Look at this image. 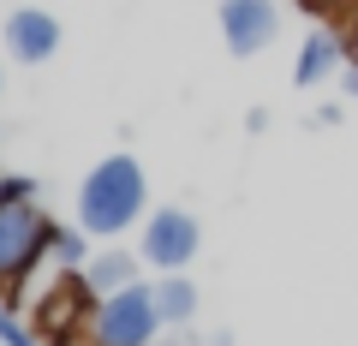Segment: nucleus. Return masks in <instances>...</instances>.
I'll return each mask as SVG.
<instances>
[{
    "instance_id": "obj_10",
    "label": "nucleus",
    "mask_w": 358,
    "mask_h": 346,
    "mask_svg": "<svg viewBox=\"0 0 358 346\" xmlns=\"http://www.w3.org/2000/svg\"><path fill=\"white\" fill-rule=\"evenodd\" d=\"M48 257L60 263V269H84V263H90V233L84 227H54Z\"/></svg>"
},
{
    "instance_id": "obj_13",
    "label": "nucleus",
    "mask_w": 358,
    "mask_h": 346,
    "mask_svg": "<svg viewBox=\"0 0 358 346\" xmlns=\"http://www.w3.org/2000/svg\"><path fill=\"white\" fill-rule=\"evenodd\" d=\"M341 84H346V90L358 96V66H352V60H346V72H341Z\"/></svg>"
},
{
    "instance_id": "obj_6",
    "label": "nucleus",
    "mask_w": 358,
    "mask_h": 346,
    "mask_svg": "<svg viewBox=\"0 0 358 346\" xmlns=\"http://www.w3.org/2000/svg\"><path fill=\"white\" fill-rule=\"evenodd\" d=\"M6 48H13L18 66L54 60V48H60V18L42 13V6H18V13L6 18Z\"/></svg>"
},
{
    "instance_id": "obj_15",
    "label": "nucleus",
    "mask_w": 358,
    "mask_h": 346,
    "mask_svg": "<svg viewBox=\"0 0 358 346\" xmlns=\"http://www.w3.org/2000/svg\"><path fill=\"white\" fill-rule=\"evenodd\" d=\"M0 90H6V78H0Z\"/></svg>"
},
{
    "instance_id": "obj_14",
    "label": "nucleus",
    "mask_w": 358,
    "mask_h": 346,
    "mask_svg": "<svg viewBox=\"0 0 358 346\" xmlns=\"http://www.w3.org/2000/svg\"><path fill=\"white\" fill-rule=\"evenodd\" d=\"M6 185H13V173H0V197H6Z\"/></svg>"
},
{
    "instance_id": "obj_4",
    "label": "nucleus",
    "mask_w": 358,
    "mask_h": 346,
    "mask_svg": "<svg viewBox=\"0 0 358 346\" xmlns=\"http://www.w3.org/2000/svg\"><path fill=\"white\" fill-rule=\"evenodd\" d=\"M203 251V227H197L192 209H150L143 221V239H138V257L150 263L155 275H185V263Z\"/></svg>"
},
{
    "instance_id": "obj_7",
    "label": "nucleus",
    "mask_w": 358,
    "mask_h": 346,
    "mask_svg": "<svg viewBox=\"0 0 358 346\" xmlns=\"http://www.w3.org/2000/svg\"><path fill=\"white\" fill-rule=\"evenodd\" d=\"M334 72H346V42L334 30H310L299 60H293V84L299 90H317L322 78H334Z\"/></svg>"
},
{
    "instance_id": "obj_8",
    "label": "nucleus",
    "mask_w": 358,
    "mask_h": 346,
    "mask_svg": "<svg viewBox=\"0 0 358 346\" xmlns=\"http://www.w3.org/2000/svg\"><path fill=\"white\" fill-rule=\"evenodd\" d=\"M84 281H90L96 298H108V293H120V287L138 281V263H131L126 251H102V257H90V263H84Z\"/></svg>"
},
{
    "instance_id": "obj_5",
    "label": "nucleus",
    "mask_w": 358,
    "mask_h": 346,
    "mask_svg": "<svg viewBox=\"0 0 358 346\" xmlns=\"http://www.w3.org/2000/svg\"><path fill=\"white\" fill-rule=\"evenodd\" d=\"M275 36H281V6L275 0H221V42L239 60L263 54Z\"/></svg>"
},
{
    "instance_id": "obj_3",
    "label": "nucleus",
    "mask_w": 358,
    "mask_h": 346,
    "mask_svg": "<svg viewBox=\"0 0 358 346\" xmlns=\"http://www.w3.org/2000/svg\"><path fill=\"white\" fill-rule=\"evenodd\" d=\"M155 334H162V310H155L150 281H131L120 293L96 298L84 322V346H155Z\"/></svg>"
},
{
    "instance_id": "obj_12",
    "label": "nucleus",
    "mask_w": 358,
    "mask_h": 346,
    "mask_svg": "<svg viewBox=\"0 0 358 346\" xmlns=\"http://www.w3.org/2000/svg\"><path fill=\"white\" fill-rule=\"evenodd\" d=\"M346 60L358 66V18H352V30H346Z\"/></svg>"
},
{
    "instance_id": "obj_9",
    "label": "nucleus",
    "mask_w": 358,
    "mask_h": 346,
    "mask_svg": "<svg viewBox=\"0 0 358 346\" xmlns=\"http://www.w3.org/2000/svg\"><path fill=\"white\" fill-rule=\"evenodd\" d=\"M155 310H162V329H179V322L197 317V287L185 275H162L155 281Z\"/></svg>"
},
{
    "instance_id": "obj_2",
    "label": "nucleus",
    "mask_w": 358,
    "mask_h": 346,
    "mask_svg": "<svg viewBox=\"0 0 358 346\" xmlns=\"http://www.w3.org/2000/svg\"><path fill=\"white\" fill-rule=\"evenodd\" d=\"M54 227L60 221L36 203V180L13 173V185L0 197V293H18L36 275V263L54 245Z\"/></svg>"
},
{
    "instance_id": "obj_1",
    "label": "nucleus",
    "mask_w": 358,
    "mask_h": 346,
    "mask_svg": "<svg viewBox=\"0 0 358 346\" xmlns=\"http://www.w3.org/2000/svg\"><path fill=\"white\" fill-rule=\"evenodd\" d=\"M138 221H150V180L138 155H102L78 185V227L90 239H120Z\"/></svg>"
},
{
    "instance_id": "obj_11",
    "label": "nucleus",
    "mask_w": 358,
    "mask_h": 346,
    "mask_svg": "<svg viewBox=\"0 0 358 346\" xmlns=\"http://www.w3.org/2000/svg\"><path fill=\"white\" fill-rule=\"evenodd\" d=\"M0 346H36V334H30L24 322L6 310V305H0Z\"/></svg>"
}]
</instances>
